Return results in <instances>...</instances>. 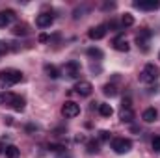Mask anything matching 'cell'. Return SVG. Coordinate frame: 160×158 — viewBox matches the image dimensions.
<instances>
[{
	"mask_svg": "<svg viewBox=\"0 0 160 158\" xmlns=\"http://www.w3.org/2000/svg\"><path fill=\"white\" fill-rule=\"evenodd\" d=\"M6 158H19V147L15 145H6Z\"/></svg>",
	"mask_w": 160,
	"mask_h": 158,
	"instance_id": "cell-19",
	"label": "cell"
},
{
	"mask_svg": "<svg viewBox=\"0 0 160 158\" xmlns=\"http://www.w3.org/2000/svg\"><path fill=\"white\" fill-rule=\"evenodd\" d=\"M134 7H138V9H145V11H151V9H158L160 2L158 0H140V2H134Z\"/></svg>",
	"mask_w": 160,
	"mask_h": 158,
	"instance_id": "cell-11",
	"label": "cell"
},
{
	"mask_svg": "<svg viewBox=\"0 0 160 158\" xmlns=\"http://www.w3.org/2000/svg\"><path fill=\"white\" fill-rule=\"evenodd\" d=\"M52 22H54V15H52V13L43 11V13H39V15L36 17V24H38L39 28H48Z\"/></svg>",
	"mask_w": 160,
	"mask_h": 158,
	"instance_id": "cell-9",
	"label": "cell"
},
{
	"mask_svg": "<svg viewBox=\"0 0 160 158\" xmlns=\"http://www.w3.org/2000/svg\"><path fill=\"white\" fill-rule=\"evenodd\" d=\"M13 21H15V11H11V9L0 11V28H6V26H9Z\"/></svg>",
	"mask_w": 160,
	"mask_h": 158,
	"instance_id": "cell-12",
	"label": "cell"
},
{
	"mask_svg": "<svg viewBox=\"0 0 160 158\" xmlns=\"http://www.w3.org/2000/svg\"><path fill=\"white\" fill-rule=\"evenodd\" d=\"M160 77V69L155 65V63H147L143 69H142V73H140V82H143V84H153L155 80H158Z\"/></svg>",
	"mask_w": 160,
	"mask_h": 158,
	"instance_id": "cell-2",
	"label": "cell"
},
{
	"mask_svg": "<svg viewBox=\"0 0 160 158\" xmlns=\"http://www.w3.org/2000/svg\"><path fill=\"white\" fill-rule=\"evenodd\" d=\"M77 93H78L80 97H89L91 95V91H93V86H91V82H88V80H80L75 84V87H73Z\"/></svg>",
	"mask_w": 160,
	"mask_h": 158,
	"instance_id": "cell-8",
	"label": "cell"
},
{
	"mask_svg": "<svg viewBox=\"0 0 160 158\" xmlns=\"http://www.w3.org/2000/svg\"><path fill=\"white\" fill-rule=\"evenodd\" d=\"M132 104H130V97H125L123 99V102H121V108H130Z\"/></svg>",
	"mask_w": 160,
	"mask_h": 158,
	"instance_id": "cell-28",
	"label": "cell"
},
{
	"mask_svg": "<svg viewBox=\"0 0 160 158\" xmlns=\"http://www.w3.org/2000/svg\"><path fill=\"white\" fill-rule=\"evenodd\" d=\"M158 60H160V52H158Z\"/></svg>",
	"mask_w": 160,
	"mask_h": 158,
	"instance_id": "cell-33",
	"label": "cell"
},
{
	"mask_svg": "<svg viewBox=\"0 0 160 158\" xmlns=\"http://www.w3.org/2000/svg\"><path fill=\"white\" fill-rule=\"evenodd\" d=\"M21 80H22V73L17 71V69H6V71H0V89L11 87V86L19 84Z\"/></svg>",
	"mask_w": 160,
	"mask_h": 158,
	"instance_id": "cell-1",
	"label": "cell"
},
{
	"mask_svg": "<svg viewBox=\"0 0 160 158\" xmlns=\"http://www.w3.org/2000/svg\"><path fill=\"white\" fill-rule=\"evenodd\" d=\"M39 41H41V43H45V41H48V36H47V34H41V36H39Z\"/></svg>",
	"mask_w": 160,
	"mask_h": 158,
	"instance_id": "cell-29",
	"label": "cell"
},
{
	"mask_svg": "<svg viewBox=\"0 0 160 158\" xmlns=\"http://www.w3.org/2000/svg\"><path fill=\"white\" fill-rule=\"evenodd\" d=\"M6 52H9V43L0 41V54H6Z\"/></svg>",
	"mask_w": 160,
	"mask_h": 158,
	"instance_id": "cell-26",
	"label": "cell"
},
{
	"mask_svg": "<svg viewBox=\"0 0 160 158\" xmlns=\"http://www.w3.org/2000/svg\"><path fill=\"white\" fill-rule=\"evenodd\" d=\"M108 26L106 24H99V26H93L89 32H88V36H89V39H93V41H99V39H102L104 36H106V30Z\"/></svg>",
	"mask_w": 160,
	"mask_h": 158,
	"instance_id": "cell-10",
	"label": "cell"
},
{
	"mask_svg": "<svg viewBox=\"0 0 160 158\" xmlns=\"http://www.w3.org/2000/svg\"><path fill=\"white\" fill-rule=\"evenodd\" d=\"M80 71H82V67H80V62H77V60H69L63 65V75L69 78H78Z\"/></svg>",
	"mask_w": 160,
	"mask_h": 158,
	"instance_id": "cell-3",
	"label": "cell"
},
{
	"mask_svg": "<svg viewBox=\"0 0 160 158\" xmlns=\"http://www.w3.org/2000/svg\"><path fill=\"white\" fill-rule=\"evenodd\" d=\"M106 140H110V132L108 130H101L99 132V141H106Z\"/></svg>",
	"mask_w": 160,
	"mask_h": 158,
	"instance_id": "cell-25",
	"label": "cell"
},
{
	"mask_svg": "<svg viewBox=\"0 0 160 158\" xmlns=\"http://www.w3.org/2000/svg\"><path fill=\"white\" fill-rule=\"evenodd\" d=\"M13 34H15V36H28L30 30H28L26 24H15V26H13Z\"/></svg>",
	"mask_w": 160,
	"mask_h": 158,
	"instance_id": "cell-18",
	"label": "cell"
},
{
	"mask_svg": "<svg viewBox=\"0 0 160 158\" xmlns=\"http://www.w3.org/2000/svg\"><path fill=\"white\" fill-rule=\"evenodd\" d=\"M102 7H104V9H114V7H116V4H104Z\"/></svg>",
	"mask_w": 160,
	"mask_h": 158,
	"instance_id": "cell-30",
	"label": "cell"
},
{
	"mask_svg": "<svg viewBox=\"0 0 160 158\" xmlns=\"http://www.w3.org/2000/svg\"><path fill=\"white\" fill-rule=\"evenodd\" d=\"M151 37H153L151 30L143 28V30H140V34L136 36V45H138L142 50H149V43H151Z\"/></svg>",
	"mask_w": 160,
	"mask_h": 158,
	"instance_id": "cell-6",
	"label": "cell"
},
{
	"mask_svg": "<svg viewBox=\"0 0 160 158\" xmlns=\"http://www.w3.org/2000/svg\"><path fill=\"white\" fill-rule=\"evenodd\" d=\"M48 149H50L52 153H58V155L65 151V147H63V145H60V143H48Z\"/></svg>",
	"mask_w": 160,
	"mask_h": 158,
	"instance_id": "cell-24",
	"label": "cell"
},
{
	"mask_svg": "<svg viewBox=\"0 0 160 158\" xmlns=\"http://www.w3.org/2000/svg\"><path fill=\"white\" fill-rule=\"evenodd\" d=\"M99 114H101L102 117H110V116L114 114V108H112L110 104H104V102H101V104H99Z\"/></svg>",
	"mask_w": 160,
	"mask_h": 158,
	"instance_id": "cell-17",
	"label": "cell"
},
{
	"mask_svg": "<svg viewBox=\"0 0 160 158\" xmlns=\"http://www.w3.org/2000/svg\"><path fill=\"white\" fill-rule=\"evenodd\" d=\"M6 102V93H0V104H4Z\"/></svg>",
	"mask_w": 160,
	"mask_h": 158,
	"instance_id": "cell-31",
	"label": "cell"
},
{
	"mask_svg": "<svg viewBox=\"0 0 160 158\" xmlns=\"http://www.w3.org/2000/svg\"><path fill=\"white\" fill-rule=\"evenodd\" d=\"M121 22H123V26H132V24H134V17H132L130 13H125L123 19H121Z\"/></svg>",
	"mask_w": 160,
	"mask_h": 158,
	"instance_id": "cell-23",
	"label": "cell"
},
{
	"mask_svg": "<svg viewBox=\"0 0 160 158\" xmlns=\"http://www.w3.org/2000/svg\"><path fill=\"white\" fill-rule=\"evenodd\" d=\"M114 48L116 50H119V52H128V43H127V39L123 37V36H118L116 39H114Z\"/></svg>",
	"mask_w": 160,
	"mask_h": 158,
	"instance_id": "cell-13",
	"label": "cell"
},
{
	"mask_svg": "<svg viewBox=\"0 0 160 158\" xmlns=\"http://www.w3.org/2000/svg\"><path fill=\"white\" fill-rule=\"evenodd\" d=\"M88 153H89V155H93V153H99V141H95V140L88 141Z\"/></svg>",
	"mask_w": 160,
	"mask_h": 158,
	"instance_id": "cell-22",
	"label": "cell"
},
{
	"mask_svg": "<svg viewBox=\"0 0 160 158\" xmlns=\"http://www.w3.org/2000/svg\"><path fill=\"white\" fill-rule=\"evenodd\" d=\"M112 149H114L118 155H125V153H128V151L132 149V141L127 140V138H116V140L112 141Z\"/></svg>",
	"mask_w": 160,
	"mask_h": 158,
	"instance_id": "cell-5",
	"label": "cell"
},
{
	"mask_svg": "<svg viewBox=\"0 0 160 158\" xmlns=\"http://www.w3.org/2000/svg\"><path fill=\"white\" fill-rule=\"evenodd\" d=\"M102 93H104L106 97H116V95H118V87H116L114 84H106V86L102 87Z\"/></svg>",
	"mask_w": 160,
	"mask_h": 158,
	"instance_id": "cell-20",
	"label": "cell"
},
{
	"mask_svg": "<svg viewBox=\"0 0 160 158\" xmlns=\"http://www.w3.org/2000/svg\"><path fill=\"white\" fill-rule=\"evenodd\" d=\"M0 153H6V147H4L2 143H0Z\"/></svg>",
	"mask_w": 160,
	"mask_h": 158,
	"instance_id": "cell-32",
	"label": "cell"
},
{
	"mask_svg": "<svg viewBox=\"0 0 160 158\" xmlns=\"http://www.w3.org/2000/svg\"><path fill=\"white\" fill-rule=\"evenodd\" d=\"M153 149H155L157 153H160V136L153 138Z\"/></svg>",
	"mask_w": 160,
	"mask_h": 158,
	"instance_id": "cell-27",
	"label": "cell"
},
{
	"mask_svg": "<svg viewBox=\"0 0 160 158\" xmlns=\"http://www.w3.org/2000/svg\"><path fill=\"white\" fill-rule=\"evenodd\" d=\"M62 116L67 119L77 117V116H80V106L77 102H73V101H65L63 106H62Z\"/></svg>",
	"mask_w": 160,
	"mask_h": 158,
	"instance_id": "cell-4",
	"label": "cell"
},
{
	"mask_svg": "<svg viewBox=\"0 0 160 158\" xmlns=\"http://www.w3.org/2000/svg\"><path fill=\"white\" fill-rule=\"evenodd\" d=\"M43 71H45V75L48 77V78H58L62 73H60V69L56 67V65H50V63H45L43 65Z\"/></svg>",
	"mask_w": 160,
	"mask_h": 158,
	"instance_id": "cell-14",
	"label": "cell"
},
{
	"mask_svg": "<svg viewBox=\"0 0 160 158\" xmlns=\"http://www.w3.org/2000/svg\"><path fill=\"white\" fill-rule=\"evenodd\" d=\"M119 117H121L123 123H130V121L134 119V112H132V108H121Z\"/></svg>",
	"mask_w": 160,
	"mask_h": 158,
	"instance_id": "cell-16",
	"label": "cell"
},
{
	"mask_svg": "<svg viewBox=\"0 0 160 158\" xmlns=\"http://www.w3.org/2000/svg\"><path fill=\"white\" fill-rule=\"evenodd\" d=\"M88 56H89V58H97V60H101L104 54H102L101 48H88Z\"/></svg>",
	"mask_w": 160,
	"mask_h": 158,
	"instance_id": "cell-21",
	"label": "cell"
},
{
	"mask_svg": "<svg viewBox=\"0 0 160 158\" xmlns=\"http://www.w3.org/2000/svg\"><path fill=\"white\" fill-rule=\"evenodd\" d=\"M157 117H158V114H157V110H155V108H147V110L142 114V119H143L145 123H155Z\"/></svg>",
	"mask_w": 160,
	"mask_h": 158,
	"instance_id": "cell-15",
	"label": "cell"
},
{
	"mask_svg": "<svg viewBox=\"0 0 160 158\" xmlns=\"http://www.w3.org/2000/svg\"><path fill=\"white\" fill-rule=\"evenodd\" d=\"M6 102L11 104V108L15 112H22L24 110V99L19 97V95H13V93H6Z\"/></svg>",
	"mask_w": 160,
	"mask_h": 158,
	"instance_id": "cell-7",
	"label": "cell"
}]
</instances>
